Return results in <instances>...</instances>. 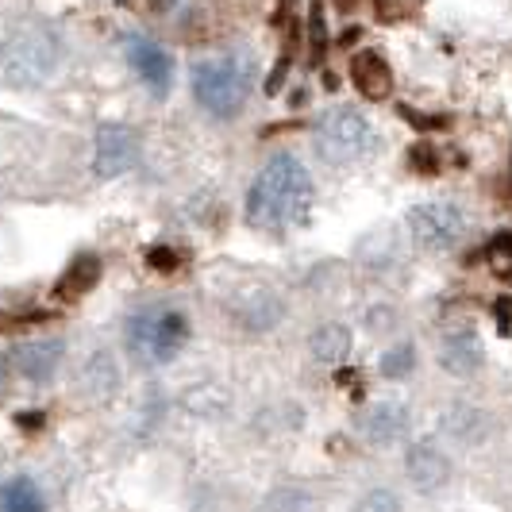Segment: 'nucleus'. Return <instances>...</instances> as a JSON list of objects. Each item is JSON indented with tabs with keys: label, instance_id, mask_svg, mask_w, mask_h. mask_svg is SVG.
I'll use <instances>...</instances> for the list:
<instances>
[{
	"label": "nucleus",
	"instance_id": "obj_18",
	"mask_svg": "<svg viewBox=\"0 0 512 512\" xmlns=\"http://www.w3.org/2000/svg\"><path fill=\"white\" fill-rule=\"evenodd\" d=\"M439 424H443V436L459 447H478L489 436V412L478 405H451Z\"/></svg>",
	"mask_w": 512,
	"mask_h": 512
},
{
	"label": "nucleus",
	"instance_id": "obj_5",
	"mask_svg": "<svg viewBox=\"0 0 512 512\" xmlns=\"http://www.w3.org/2000/svg\"><path fill=\"white\" fill-rule=\"evenodd\" d=\"M312 143H316V154L332 166H359L374 154L378 131H374L366 112L351 108V104H339L316 120Z\"/></svg>",
	"mask_w": 512,
	"mask_h": 512
},
{
	"label": "nucleus",
	"instance_id": "obj_20",
	"mask_svg": "<svg viewBox=\"0 0 512 512\" xmlns=\"http://www.w3.org/2000/svg\"><path fill=\"white\" fill-rule=\"evenodd\" d=\"M258 512H316V493L305 482H278L262 493Z\"/></svg>",
	"mask_w": 512,
	"mask_h": 512
},
{
	"label": "nucleus",
	"instance_id": "obj_6",
	"mask_svg": "<svg viewBox=\"0 0 512 512\" xmlns=\"http://www.w3.org/2000/svg\"><path fill=\"white\" fill-rule=\"evenodd\" d=\"M466 208L455 201H424V205L409 208V235L412 243L428 255H447L466 239Z\"/></svg>",
	"mask_w": 512,
	"mask_h": 512
},
{
	"label": "nucleus",
	"instance_id": "obj_16",
	"mask_svg": "<svg viewBox=\"0 0 512 512\" xmlns=\"http://www.w3.org/2000/svg\"><path fill=\"white\" fill-rule=\"evenodd\" d=\"M351 85L366 101H385L393 93V70L378 51H359L351 58Z\"/></svg>",
	"mask_w": 512,
	"mask_h": 512
},
{
	"label": "nucleus",
	"instance_id": "obj_14",
	"mask_svg": "<svg viewBox=\"0 0 512 512\" xmlns=\"http://www.w3.org/2000/svg\"><path fill=\"white\" fill-rule=\"evenodd\" d=\"M486 362V347H482V335L474 328H455L439 339V366L455 378H474Z\"/></svg>",
	"mask_w": 512,
	"mask_h": 512
},
{
	"label": "nucleus",
	"instance_id": "obj_17",
	"mask_svg": "<svg viewBox=\"0 0 512 512\" xmlns=\"http://www.w3.org/2000/svg\"><path fill=\"white\" fill-rule=\"evenodd\" d=\"M0 512H51V497L31 474L0 478Z\"/></svg>",
	"mask_w": 512,
	"mask_h": 512
},
{
	"label": "nucleus",
	"instance_id": "obj_1",
	"mask_svg": "<svg viewBox=\"0 0 512 512\" xmlns=\"http://www.w3.org/2000/svg\"><path fill=\"white\" fill-rule=\"evenodd\" d=\"M316 205V181L297 154H274L247 189V224L255 231L305 228Z\"/></svg>",
	"mask_w": 512,
	"mask_h": 512
},
{
	"label": "nucleus",
	"instance_id": "obj_21",
	"mask_svg": "<svg viewBox=\"0 0 512 512\" xmlns=\"http://www.w3.org/2000/svg\"><path fill=\"white\" fill-rule=\"evenodd\" d=\"M416 362H420V355H416V343L401 339V343H393V347H385V351H382L378 370H382L385 382H405V378H412Z\"/></svg>",
	"mask_w": 512,
	"mask_h": 512
},
{
	"label": "nucleus",
	"instance_id": "obj_25",
	"mask_svg": "<svg viewBox=\"0 0 512 512\" xmlns=\"http://www.w3.org/2000/svg\"><path fill=\"white\" fill-rule=\"evenodd\" d=\"M489 262H493V270L512 274V239H497V243L489 247Z\"/></svg>",
	"mask_w": 512,
	"mask_h": 512
},
{
	"label": "nucleus",
	"instance_id": "obj_10",
	"mask_svg": "<svg viewBox=\"0 0 512 512\" xmlns=\"http://www.w3.org/2000/svg\"><path fill=\"white\" fill-rule=\"evenodd\" d=\"M66 366V339L58 335H39V339H24L12 359H8V370L16 378H24L27 385H51Z\"/></svg>",
	"mask_w": 512,
	"mask_h": 512
},
{
	"label": "nucleus",
	"instance_id": "obj_23",
	"mask_svg": "<svg viewBox=\"0 0 512 512\" xmlns=\"http://www.w3.org/2000/svg\"><path fill=\"white\" fill-rule=\"evenodd\" d=\"M397 328V308L393 305H374L366 312V332L370 335H385Z\"/></svg>",
	"mask_w": 512,
	"mask_h": 512
},
{
	"label": "nucleus",
	"instance_id": "obj_7",
	"mask_svg": "<svg viewBox=\"0 0 512 512\" xmlns=\"http://www.w3.org/2000/svg\"><path fill=\"white\" fill-rule=\"evenodd\" d=\"M401 466H405L409 486L416 493H424V497L443 493V489L451 486V478H455V459H451L443 439H409Z\"/></svg>",
	"mask_w": 512,
	"mask_h": 512
},
{
	"label": "nucleus",
	"instance_id": "obj_3",
	"mask_svg": "<svg viewBox=\"0 0 512 512\" xmlns=\"http://www.w3.org/2000/svg\"><path fill=\"white\" fill-rule=\"evenodd\" d=\"M258 81V62L251 51L231 47V51L208 54L193 66V97L212 120H235Z\"/></svg>",
	"mask_w": 512,
	"mask_h": 512
},
{
	"label": "nucleus",
	"instance_id": "obj_13",
	"mask_svg": "<svg viewBox=\"0 0 512 512\" xmlns=\"http://www.w3.org/2000/svg\"><path fill=\"white\" fill-rule=\"evenodd\" d=\"M120 385H124V370H120V362L112 351H93L89 359L81 362V370H77V393L85 397V401H93V405H108L116 393H120Z\"/></svg>",
	"mask_w": 512,
	"mask_h": 512
},
{
	"label": "nucleus",
	"instance_id": "obj_2",
	"mask_svg": "<svg viewBox=\"0 0 512 512\" xmlns=\"http://www.w3.org/2000/svg\"><path fill=\"white\" fill-rule=\"evenodd\" d=\"M189 312L174 301H147L135 305L124 320V351L143 370H162L189 347Z\"/></svg>",
	"mask_w": 512,
	"mask_h": 512
},
{
	"label": "nucleus",
	"instance_id": "obj_9",
	"mask_svg": "<svg viewBox=\"0 0 512 512\" xmlns=\"http://www.w3.org/2000/svg\"><path fill=\"white\" fill-rule=\"evenodd\" d=\"M120 47H124V58H128L131 74L139 77L158 101L170 97V89H174V54L166 51L158 39L139 35V31H128V35L120 39Z\"/></svg>",
	"mask_w": 512,
	"mask_h": 512
},
{
	"label": "nucleus",
	"instance_id": "obj_8",
	"mask_svg": "<svg viewBox=\"0 0 512 512\" xmlns=\"http://www.w3.org/2000/svg\"><path fill=\"white\" fill-rule=\"evenodd\" d=\"M355 432L366 447L374 451H385V447H401L409 443L412 432V409L397 397H378L370 405H362L359 416H355Z\"/></svg>",
	"mask_w": 512,
	"mask_h": 512
},
{
	"label": "nucleus",
	"instance_id": "obj_22",
	"mask_svg": "<svg viewBox=\"0 0 512 512\" xmlns=\"http://www.w3.org/2000/svg\"><path fill=\"white\" fill-rule=\"evenodd\" d=\"M351 512H405V497L393 486H374L351 505Z\"/></svg>",
	"mask_w": 512,
	"mask_h": 512
},
{
	"label": "nucleus",
	"instance_id": "obj_26",
	"mask_svg": "<svg viewBox=\"0 0 512 512\" xmlns=\"http://www.w3.org/2000/svg\"><path fill=\"white\" fill-rule=\"evenodd\" d=\"M4 385H8V362L0 359V393H4Z\"/></svg>",
	"mask_w": 512,
	"mask_h": 512
},
{
	"label": "nucleus",
	"instance_id": "obj_19",
	"mask_svg": "<svg viewBox=\"0 0 512 512\" xmlns=\"http://www.w3.org/2000/svg\"><path fill=\"white\" fill-rule=\"evenodd\" d=\"M104 266L97 255H77L66 270H62V278H58V297H66V301H77V297H85L89 289H97L101 282Z\"/></svg>",
	"mask_w": 512,
	"mask_h": 512
},
{
	"label": "nucleus",
	"instance_id": "obj_4",
	"mask_svg": "<svg viewBox=\"0 0 512 512\" xmlns=\"http://www.w3.org/2000/svg\"><path fill=\"white\" fill-rule=\"evenodd\" d=\"M66 58L62 35L47 24H20L0 39V85L8 89H39L47 85Z\"/></svg>",
	"mask_w": 512,
	"mask_h": 512
},
{
	"label": "nucleus",
	"instance_id": "obj_12",
	"mask_svg": "<svg viewBox=\"0 0 512 512\" xmlns=\"http://www.w3.org/2000/svg\"><path fill=\"white\" fill-rule=\"evenodd\" d=\"M285 320V301L270 289V285H258V289H247L231 301V324L243 328L251 335H266L274 332Z\"/></svg>",
	"mask_w": 512,
	"mask_h": 512
},
{
	"label": "nucleus",
	"instance_id": "obj_15",
	"mask_svg": "<svg viewBox=\"0 0 512 512\" xmlns=\"http://www.w3.org/2000/svg\"><path fill=\"white\" fill-rule=\"evenodd\" d=\"M351 347H355V335L339 320H324V324H316V332L308 335V355L316 366H328V370L351 359Z\"/></svg>",
	"mask_w": 512,
	"mask_h": 512
},
{
	"label": "nucleus",
	"instance_id": "obj_11",
	"mask_svg": "<svg viewBox=\"0 0 512 512\" xmlns=\"http://www.w3.org/2000/svg\"><path fill=\"white\" fill-rule=\"evenodd\" d=\"M139 151H143V143H139L135 128H128V124H101L97 139H93V174L104 181L120 178L139 162Z\"/></svg>",
	"mask_w": 512,
	"mask_h": 512
},
{
	"label": "nucleus",
	"instance_id": "obj_24",
	"mask_svg": "<svg viewBox=\"0 0 512 512\" xmlns=\"http://www.w3.org/2000/svg\"><path fill=\"white\" fill-rule=\"evenodd\" d=\"M147 262H151L154 270H162V274H174L181 266V255L174 247H151V251H147Z\"/></svg>",
	"mask_w": 512,
	"mask_h": 512
}]
</instances>
